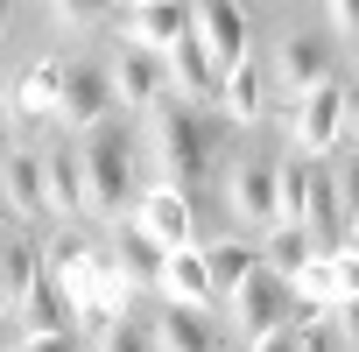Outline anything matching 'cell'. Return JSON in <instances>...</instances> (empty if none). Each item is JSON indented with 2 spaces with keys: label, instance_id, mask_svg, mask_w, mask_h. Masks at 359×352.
Listing matches in <instances>:
<instances>
[{
  "label": "cell",
  "instance_id": "1",
  "mask_svg": "<svg viewBox=\"0 0 359 352\" xmlns=\"http://www.w3.org/2000/svg\"><path fill=\"white\" fill-rule=\"evenodd\" d=\"M219 134L226 127L212 113H198L184 99H162L148 113V141H155V162H162V184H176V191L205 184V176L219 169Z\"/></svg>",
  "mask_w": 359,
  "mask_h": 352
},
{
  "label": "cell",
  "instance_id": "2",
  "mask_svg": "<svg viewBox=\"0 0 359 352\" xmlns=\"http://www.w3.org/2000/svg\"><path fill=\"white\" fill-rule=\"evenodd\" d=\"M78 162H85V212L120 219V205H134V141L120 127H99V134H85Z\"/></svg>",
  "mask_w": 359,
  "mask_h": 352
},
{
  "label": "cell",
  "instance_id": "3",
  "mask_svg": "<svg viewBox=\"0 0 359 352\" xmlns=\"http://www.w3.org/2000/svg\"><path fill=\"white\" fill-rule=\"evenodd\" d=\"M289 141H296L303 162H324L331 148H345V78H331L310 99L289 106Z\"/></svg>",
  "mask_w": 359,
  "mask_h": 352
},
{
  "label": "cell",
  "instance_id": "4",
  "mask_svg": "<svg viewBox=\"0 0 359 352\" xmlns=\"http://www.w3.org/2000/svg\"><path fill=\"white\" fill-rule=\"evenodd\" d=\"M226 212L240 219V226H254V233H275L282 226V198H275V162L268 155H240L226 176Z\"/></svg>",
  "mask_w": 359,
  "mask_h": 352
},
{
  "label": "cell",
  "instance_id": "5",
  "mask_svg": "<svg viewBox=\"0 0 359 352\" xmlns=\"http://www.w3.org/2000/svg\"><path fill=\"white\" fill-rule=\"evenodd\" d=\"M99 127H113V85H106V64H64L57 134H99Z\"/></svg>",
  "mask_w": 359,
  "mask_h": 352
},
{
  "label": "cell",
  "instance_id": "6",
  "mask_svg": "<svg viewBox=\"0 0 359 352\" xmlns=\"http://www.w3.org/2000/svg\"><path fill=\"white\" fill-rule=\"evenodd\" d=\"M134 226H141V233H148L162 254L198 247V205H191V191H176V184L141 191V198H134Z\"/></svg>",
  "mask_w": 359,
  "mask_h": 352
},
{
  "label": "cell",
  "instance_id": "7",
  "mask_svg": "<svg viewBox=\"0 0 359 352\" xmlns=\"http://www.w3.org/2000/svg\"><path fill=\"white\" fill-rule=\"evenodd\" d=\"M191 36L205 43V57L219 64V78L254 57V22H247V8H233V0H205V8H191Z\"/></svg>",
  "mask_w": 359,
  "mask_h": 352
},
{
  "label": "cell",
  "instance_id": "8",
  "mask_svg": "<svg viewBox=\"0 0 359 352\" xmlns=\"http://www.w3.org/2000/svg\"><path fill=\"white\" fill-rule=\"evenodd\" d=\"M338 78V57H331V43L324 36H303V29H289L282 43H275V85H282V99L296 106V99H310L317 85H331Z\"/></svg>",
  "mask_w": 359,
  "mask_h": 352
},
{
  "label": "cell",
  "instance_id": "9",
  "mask_svg": "<svg viewBox=\"0 0 359 352\" xmlns=\"http://www.w3.org/2000/svg\"><path fill=\"white\" fill-rule=\"evenodd\" d=\"M106 85H113V106H127V113H155V106L169 99V64L148 57V50H134V43H120L113 64H106Z\"/></svg>",
  "mask_w": 359,
  "mask_h": 352
},
{
  "label": "cell",
  "instance_id": "10",
  "mask_svg": "<svg viewBox=\"0 0 359 352\" xmlns=\"http://www.w3.org/2000/svg\"><path fill=\"white\" fill-rule=\"evenodd\" d=\"M113 22H120V36H127L134 50H148V57H169L176 43L191 36V8H176V0H134V8H120Z\"/></svg>",
  "mask_w": 359,
  "mask_h": 352
},
{
  "label": "cell",
  "instance_id": "11",
  "mask_svg": "<svg viewBox=\"0 0 359 352\" xmlns=\"http://www.w3.org/2000/svg\"><path fill=\"white\" fill-rule=\"evenodd\" d=\"M226 310H233V331H240L247 345H254V338H268V331H282V324L296 317L289 282H282V275H268V268H261V275H254V282H247V289H240Z\"/></svg>",
  "mask_w": 359,
  "mask_h": 352
},
{
  "label": "cell",
  "instance_id": "12",
  "mask_svg": "<svg viewBox=\"0 0 359 352\" xmlns=\"http://www.w3.org/2000/svg\"><path fill=\"white\" fill-rule=\"evenodd\" d=\"M162 64H169V92L184 99V106H198V113H212V106H219V85H226V78H219V64L205 57V43H198V36H184Z\"/></svg>",
  "mask_w": 359,
  "mask_h": 352
},
{
  "label": "cell",
  "instance_id": "13",
  "mask_svg": "<svg viewBox=\"0 0 359 352\" xmlns=\"http://www.w3.org/2000/svg\"><path fill=\"white\" fill-rule=\"evenodd\" d=\"M36 282H43V247H36L22 226H0V310L15 317Z\"/></svg>",
  "mask_w": 359,
  "mask_h": 352
},
{
  "label": "cell",
  "instance_id": "14",
  "mask_svg": "<svg viewBox=\"0 0 359 352\" xmlns=\"http://www.w3.org/2000/svg\"><path fill=\"white\" fill-rule=\"evenodd\" d=\"M162 303H176V310H219V296H212V275H205V247H184V254H169L162 261Z\"/></svg>",
  "mask_w": 359,
  "mask_h": 352
},
{
  "label": "cell",
  "instance_id": "15",
  "mask_svg": "<svg viewBox=\"0 0 359 352\" xmlns=\"http://www.w3.org/2000/svg\"><path fill=\"white\" fill-rule=\"evenodd\" d=\"M36 155H43V205H50V212H64V219H71V212H85V162H78V148L57 134V141H50V148H36Z\"/></svg>",
  "mask_w": 359,
  "mask_h": 352
},
{
  "label": "cell",
  "instance_id": "16",
  "mask_svg": "<svg viewBox=\"0 0 359 352\" xmlns=\"http://www.w3.org/2000/svg\"><path fill=\"white\" fill-rule=\"evenodd\" d=\"M148 338H155V352H226V338H219V324L205 310H176V303H162Z\"/></svg>",
  "mask_w": 359,
  "mask_h": 352
},
{
  "label": "cell",
  "instance_id": "17",
  "mask_svg": "<svg viewBox=\"0 0 359 352\" xmlns=\"http://www.w3.org/2000/svg\"><path fill=\"white\" fill-rule=\"evenodd\" d=\"M205 275H212V296L233 303V296L261 275V247H254V240H212V247H205Z\"/></svg>",
  "mask_w": 359,
  "mask_h": 352
},
{
  "label": "cell",
  "instance_id": "18",
  "mask_svg": "<svg viewBox=\"0 0 359 352\" xmlns=\"http://www.w3.org/2000/svg\"><path fill=\"white\" fill-rule=\"evenodd\" d=\"M57 92H64V64H57V57H36V64L15 78V99H8V106H15L22 120H57Z\"/></svg>",
  "mask_w": 359,
  "mask_h": 352
},
{
  "label": "cell",
  "instance_id": "19",
  "mask_svg": "<svg viewBox=\"0 0 359 352\" xmlns=\"http://www.w3.org/2000/svg\"><path fill=\"white\" fill-rule=\"evenodd\" d=\"M162 261H169V254H162L141 226H120V247H113V261H106V268H113L127 289H155V282H162Z\"/></svg>",
  "mask_w": 359,
  "mask_h": 352
},
{
  "label": "cell",
  "instance_id": "20",
  "mask_svg": "<svg viewBox=\"0 0 359 352\" xmlns=\"http://www.w3.org/2000/svg\"><path fill=\"white\" fill-rule=\"evenodd\" d=\"M0 169H8V191H0V198H8V212H22V219L50 212V205H43V155H36V148H8V162H0Z\"/></svg>",
  "mask_w": 359,
  "mask_h": 352
},
{
  "label": "cell",
  "instance_id": "21",
  "mask_svg": "<svg viewBox=\"0 0 359 352\" xmlns=\"http://www.w3.org/2000/svg\"><path fill=\"white\" fill-rule=\"evenodd\" d=\"M15 324H22V338H57V331H71V296L57 282H36L29 303L15 310Z\"/></svg>",
  "mask_w": 359,
  "mask_h": 352
},
{
  "label": "cell",
  "instance_id": "22",
  "mask_svg": "<svg viewBox=\"0 0 359 352\" xmlns=\"http://www.w3.org/2000/svg\"><path fill=\"white\" fill-rule=\"evenodd\" d=\"M219 106H226V120L233 127H254L261 113H268V92H261V64L247 57L240 71H226V85H219Z\"/></svg>",
  "mask_w": 359,
  "mask_h": 352
},
{
  "label": "cell",
  "instance_id": "23",
  "mask_svg": "<svg viewBox=\"0 0 359 352\" xmlns=\"http://www.w3.org/2000/svg\"><path fill=\"white\" fill-rule=\"evenodd\" d=\"M310 261H317V247H310V233H303V226H275V233L261 240V268H268V275H282V282H289V275H303Z\"/></svg>",
  "mask_w": 359,
  "mask_h": 352
},
{
  "label": "cell",
  "instance_id": "24",
  "mask_svg": "<svg viewBox=\"0 0 359 352\" xmlns=\"http://www.w3.org/2000/svg\"><path fill=\"white\" fill-rule=\"evenodd\" d=\"M99 352H155V338H148V324H141V317H127V310H120V317H106V324H99Z\"/></svg>",
  "mask_w": 359,
  "mask_h": 352
},
{
  "label": "cell",
  "instance_id": "25",
  "mask_svg": "<svg viewBox=\"0 0 359 352\" xmlns=\"http://www.w3.org/2000/svg\"><path fill=\"white\" fill-rule=\"evenodd\" d=\"M331 191H338V212H345V226L359 219V148H345V162L331 169Z\"/></svg>",
  "mask_w": 359,
  "mask_h": 352
},
{
  "label": "cell",
  "instance_id": "26",
  "mask_svg": "<svg viewBox=\"0 0 359 352\" xmlns=\"http://www.w3.org/2000/svg\"><path fill=\"white\" fill-rule=\"evenodd\" d=\"M50 22L57 29H92V22H106V8H99V0H57Z\"/></svg>",
  "mask_w": 359,
  "mask_h": 352
},
{
  "label": "cell",
  "instance_id": "27",
  "mask_svg": "<svg viewBox=\"0 0 359 352\" xmlns=\"http://www.w3.org/2000/svg\"><path fill=\"white\" fill-rule=\"evenodd\" d=\"M331 331H338V338H345V345H352V352H359V296H352V303H338V310H331Z\"/></svg>",
  "mask_w": 359,
  "mask_h": 352
},
{
  "label": "cell",
  "instance_id": "28",
  "mask_svg": "<svg viewBox=\"0 0 359 352\" xmlns=\"http://www.w3.org/2000/svg\"><path fill=\"white\" fill-rule=\"evenodd\" d=\"M247 352H303V331H296V324H282V331H268V338H254Z\"/></svg>",
  "mask_w": 359,
  "mask_h": 352
},
{
  "label": "cell",
  "instance_id": "29",
  "mask_svg": "<svg viewBox=\"0 0 359 352\" xmlns=\"http://www.w3.org/2000/svg\"><path fill=\"white\" fill-rule=\"evenodd\" d=\"M331 268H338V303H352L359 296V261L352 254H331Z\"/></svg>",
  "mask_w": 359,
  "mask_h": 352
},
{
  "label": "cell",
  "instance_id": "30",
  "mask_svg": "<svg viewBox=\"0 0 359 352\" xmlns=\"http://www.w3.org/2000/svg\"><path fill=\"white\" fill-rule=\"evenodd\" d=\"M331 29H338V36H352V43H359V0H338V8H331Z\"/></svg>",
  "mask_w": 359,
  "mask_h": 352
},
{
  "label": "cell",
  "instance_id": "31",
  "mask_svg": "<svg viewBox=\"0 0 359 352\" xmlns=\"http://www.w3.org/2000/svg\"><path fill=\"white\" fill-rule=\"evenodd\" d=\"M15 352H71V331H57V338H22Z\"/></svg>",
  "mask_w": 359,
  "mask_h": 352
},
{
  "label": "cell",
  "instance_id": "32",
  "mask_svg": "<svg viewBox=\"0 0 359 352\" xmlns=\"http://www.w3.org/2000/svg\"><path fill=\"white\" fill-rule=\"evenodd\" d=\"M15 345H22V324H15L8 310H0V352H15Z\"/></svg>",
  "mask_w": 359,
  "mask_h": 352
},
{
  "label": "cell",
  "instance_id": "33",
  "mask_svg": "<svg viewBox=\"0 0 359 352\" xmlns=\"http://www.w3.org/2000/svg\"><path fill=\"white\" fill-rule=\"evenodd\" d=\"M345 127H359V78H345Z\"/></svg>",
  "mask_w": 359,
  "mask_h": 352
},
{
  "label": "cell",
  "instance_id": "34",
  "mask_svg": "<svg viewBox=\"0 0 359 352\" xmlns=\"http://www.w3.org/2000/svg\"><path fill=\"white\" fill-rule=\"evenodd\" d=\"M338 254H352V261H359V219L345 226V247H338Z\"/></svg>",
  "mask_w": 359,
  "mask_h": 352
},
{
  "label": "cell",
  "instance_id": "35",
  "mask_svg": "<svg viewBox=\"0 0 359 352\" xmlns=\"http://www.w3.org/2000/svg\"><path fill=\"white\" fill-rule=\"evenodd\" d=\"M0 36H8V0H0Z\"/></svg>",
  "mask_w": 359,
  "mask_h": 352
},
{
  "label": "cell",
  "instance_id": "36",
  "mask_svg": "<svg viewBox=\"0 0 359 352\" xmlns=\"http://www.w3.org/2000/svg\"><path fill=\"white\" fill-rule=\"evenodd\" d=\"M0 162H8V134H0Z\"/></svg>",
  "mask_w": 359,
  "mask_h": 352
},
{
  "label": "cell",
  "instance_id": "37",
  "mask_svg": "<svg viewBox=\"0 0 359 352\" xmlns=\"http://www.w3.org/2000/svg\"><path fill=\"white\" fill-rule=\"evenodd\" d=\"M0 226H8V198H0Z\"/></svg>",
  "mask_w": 359,
  "mask_h": 352
}]
</instances>
